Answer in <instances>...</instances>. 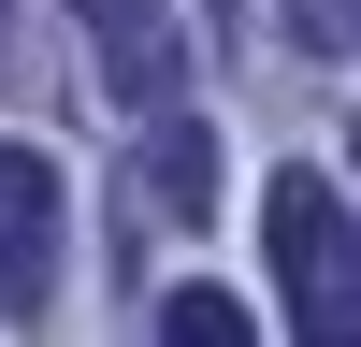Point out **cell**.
Returning a JSON list of instances; mask_svg holds the SVG:
<instances>
[{
    "label": "cell",
    "instance_id": "6da1fadb",
    "mask_svg": "<svg viewBox=\"0 0 361 347\" xmlns=\"http://www.w3.org/2000/svg\"><path fill=\"white\" fill-rule=\"evenodd\" d=\"M260 246H275V289H289V347H361V231L318 159H289L260 188Z\"/></svg>",
    "mask_w": 361,
    "mask_h": 347
},
{
    "label": "cell",
    "instance_id": "7a4b0ae2",
    "mask_svg": "<svg viewBox=\"0 0 361 347\" xmlns=\"http://www.w3.org/2000/svg\"><path fill=\"white\" fill-rule=\"evenodd\" d=\"M73 29H87V73H102V102L173 116V87H188V29H173L159 0H73Z\"/></svg>",
    "mask_w": 361,
    "mask_h": 347
},
{
    "label": "cell",
    "instance_id": "3957f363",
    "mask_svg": "<svg viewBox=\"0 0 361 347\" xmlns=\"http://www.w3.org/2000/svg\"><path fill=\"white\" fill-rule=\"evenodd\" d=\"M58 304V159L44 145H0V318Z\"/></svg>",
    "mask_w": 361,
    "mask_h": 347
},
{
    "label": "cell",
    "instance_id": "277c9868",
    "mask_svg": "<svg viewBox=\"0 0 361 347\" xmlns=\"http://www.w3.org/2000/svg\"><path fill=\"white\" fill-rule=\"evenodd\" d=\"M145 188H159V217H202V202H217V145H202L188 116H159V145H145Z\"/></svg>",
    "mask_w": 361,
    "mask_h": 347
},
{
    "label": "cell",
    "instance_id": "5b68a950",
    "mask_svg": "<svg viewBox=\"0 0 361 347\" xmlns=\"http://www.w3.org/2000/svg\"><path fill=\"white\" fill-rule=\"evenodd\" d=\"M159 347H260V318L231 304V289H173V304H159Z\"/></svg>",
    "mask_w": 361,
    "mask_h": 347
},
{
    "label": "cell",
    "instance_id": "8992f818",
    "mask_svg": "<svg viewBox=\"0 0 361 347\" xmlns=\"http://www.w3.org/2000/svg\"><path fill=\"white\" fill-rule=\"evenodd\" d=\"M0 15H15V0H0Z\"/></svg>",
    "mask_w": 361,
    "mask_h": 347
}]
</instances>
